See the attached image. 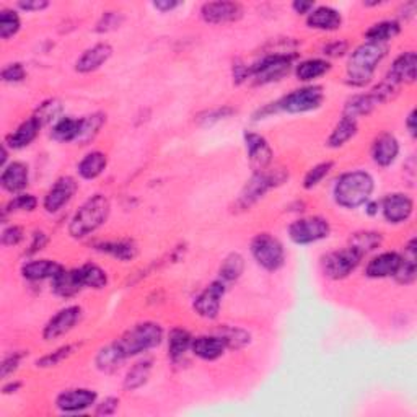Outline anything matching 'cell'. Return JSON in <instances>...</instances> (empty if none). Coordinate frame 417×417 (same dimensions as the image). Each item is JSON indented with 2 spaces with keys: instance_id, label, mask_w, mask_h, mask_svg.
I'll use <instances>...</instances> for the list:
<instances>
[{
  "instance_id": "obj_1",
  "label": "cell",
  "mask_w": 417,
  "mask_h": 417,
  "mask_svg": "<svg viewBox=\"0 0 417 417\" xmlns=\"http://www.w3.org/2000/svg\"><path fill=\"white\" fill-rule=\"evenodd\" d=\"M388 54L387 45L364 42L350 54L348 61V84L350 86H365L372 82L373 74Z\"/></svg>"
},
{
  "instance_id": "obj_2",
  "label": "cell",
  "mask_w": 417,
  "mask_h": 417,
  "mask_svg": "<svg viewBox=\"0 0 417 417\" xmlns=\"http://www.w3.org/2000/svg\"><path fill=\"white\" fill-rule=\"evenodd\" d=\"M375 189V180L370 173L357 170L339 176L334 184V200L344 209H357L364 205Z\"/></svg>"
},
{
  "instance_id": "obj_3",
  "label": "cell",
  "mask_w": 417,
  "mask_h": 417,
  "mask_svg": "<svg viewBox=\"0 0 417 417\" xmlns=\"http://www.w3.org/2000/svg\"><path fill=\"white\" fill-rule=\"evenodd\" d=\"M111 204L105 194H95L80 205L69 224V234L74 238H85L105 224L110 217Z\"/></svg>"
},
{
  "instance_id": "obj_4",
  "label": "cell",
  "mask_w": 417,
  "mask_h": 417,
  "mask_svg": "<svg viewBox=\"0 0 417 417\" xmlns=\"http://www.w3.org/2000/svg\"><path fill=\"white\" fill-rule=\"evenodd\" d=\"M161 339H164V329L160 324L144 321L127 329L121 338L115 341V345L124 359H129V357L144 354V352L160 345Z\"/></svg>"
},
{
  "instance_id": "obj_5",
  "label": "cell",
  "mask_w": 417,
  "mask_h": 417,
  "mask_svg": "<svg viewBox=\"0 0 417 417\" xmlns=\"http://www.w3.org/2000/svg\"><path fill=\"white\" fill-rule=\"evenodd\" d=\"M292 59L294 56H289L285 52H270L264 56L261 61H258L250 69V75L254 79V84L266 85L285 77L290 72Z\"/></svg>"
},
{
  "instance_id": "obj_6",
  "label": "cell",
  "mask_w": 417,
  "mask_h": 417,
  "mask_svg": "<svg viewBox=\"0 0 417 417\" xmlns=\"http://www.w3.org/2000/svg\"><path fill=\"white\" fill-rule=\"evenodd\" d=\"M251 254L259 266L270 273L284 266L285 251L282 243L269 234H259L253 238Z\"/></svg>"
},
{
  "instance_id": "obj_7",
  "label": "cell",
  "mask_w": 417,
  "mask_h": 417,
  "mask_svg": "<svg viewBox=\"0 0 417 417\" xmlns=\"http://www.w3.org/2000/svg\"><path fill=\"white\" fill-rule=\"evenodd\" d=\"M284 180L285 175H280V171H254V175L250 178V181L246 183V186L243 188V191L240 193L236 205L240 209H250L259 199L264 198V194H266L270 188L282 184Z\"/></svg>"
},
{
  "instance_id": "obj_8",
  "label": "cell",
  "mask_w": 417,
  "mask_h": 417,
  "mask_svg": "<svg viewBox=\"0 0 417 417\" xmlns=\"http://www.w3.org/2000/svg\"><path fill=\"white\" fill-rule=\"evenodd\" d=\"M362 254L354 250L352 246L343 248V250H336L328 253L321 259V268L326 278L333 280L345 279L349 274L354 273L362 261Z\"/></svg>"
},
{
  "instance_id": "obj_9",
  "label": "cell",
  "mask_w": 417,
  "mask_h": 417,
  "mask_svg": "<svg viewBox=\"0 0 417 417\" xmlns=\"http://www.w3.org/2000/svg\"><path fill=\"white\" fill-rule=\"evenodd\" d=\"M324 100L321 86H305V88L294 90L292 93L285 95L282 100L275 103L278 110H282L290 115H300L318 110Z\"/></svg>"
},
{
  "instance_id": "obj_10",
  "label": "cell",
  "mask_w": 417,
  "mask_h": 417,
  "mask_svg": "<svg viewBox=\"0 0 417 417\" xmlns=\"http://www.w3.org/2000/svg\"><path fill=\"white\" fill-rule=\"evenodd\" d=\"M331 234L329 222L323 217H305L292 222L289 227L290 240L297 245H312L319 240H324Z\"/></svg>"
},
{
  "instance_id": "obj_11",
  "label": "cell",
  "mask_w": 417,
  "mask_h": 417,
  "mask_svg": "<svg viewBox=\"0 0 417 417\" xmlns=\"http://www.w3.org/2000/svg\"><path fill=\"white\" fill-rule=\"evenodd\" d=\"M227 292V284L222 282V280H214L212 284H209L205 289L200 292L196 297L193 307L199 316L205 319H215L219 316L220 312V303L224 299Z\"/></svg>"
},
{
  "instance_id": "obj_12",
  "label": "cell",
  "mask_w": 417,
  "mask_h": 417,
  "mask_svg": "<svg viewBox=\"0 0 417 417\" xmlns=\"http://www.w3.org/2000/svg\"><path fill=\"white\" fill-rule=\"evenodd\" d=\"M82 308L77 305H70L59 310L42 329V338H45V341H54L67 334L82 319Z\"/></svg>"
},
{
  "instance_id": "obj_13",
  "label": "cell",
  "mask_w": 417,
  "mask_h": 417,
  "mask_svg": "<svg viewBox=\"0 0 417 417\" xmlns=\"http://www.w3.org/2000/svg\"><path fill=\"white\" fill-rule=\"evenodd\" d=\"M200 17L205 23L224 25L234 23L243 17V7L236 2H207L200 8Z\"/></svg>"
},
{
  "instance_id": "obj_14",
  "label": "cell",
  "mask_w": 417,
  "mask_h": 417,
  "mask_svg": "<svg viewBox=\"0 0 417 417\" xmlns=\"http://www.w3.org/2000/svg\"><path fill=\"white\" fill-rule=\"evenodd\" d=\"M414 210V202L408 194L404 193H393L388 194L382 202V212L383 217L389 224H403L409 220Z\"/></svg>"
},
{
  "instance_id": "obj_15",
  "label": "cell",
  "mask_w": 417,
  "mask_h": 417,
  "mask_svg": "<svg viewBox=\"0 0 417 417\" xmlns=\"http://www.w3.org/2000/svg\"><path fill=\"white\" fill-rule=\"evenodd\" d=\"M79 184L72 176H62L52 184V188L47 191L45 198V209L50 214L59 212L64 205L70 202V199L77 193Z\"/></svg>"
},
{
  "instance_id": "obj_16",
  "label": "cell",
  "mask_w": 417,
  "mask_h": 417,
  "mask_svg": "<svg viewBox=\"0 0 417 417\" xmlns=\"http://www.w3.org/2000/svg\"><path fill=\"white\" fill-rule=\"evenodd\" d=\"M96 403V393L88 388H74L62 392L56 399V406L62 413H82Z\"/></svg>"
},
{
  "instance_id": "obj_17",
  "label": "cell",
  "mask_w": 417,
  "mask_h": 417,
  "mask_svg": "<svg viewBox=\"0 0 417 417\" xmlns=\"http://www.w3.org/2000/svg\"><path fill=\"white\" fill-rule=\"evenodd\" d=\"M245 145L248 152V159L253 165L254 171L268 170V166L273 164V149L263 135L256 132H246L245 134Z\"/></svg>"
},
{
  "instance_id": "obj_18",
  "label": "cell",
  "mask_w": 417,
  "mask_h": 417,
  "mask_svg": "<svg viewBox=\"0 0 417 417\" xmlns=\"http://www.w3.org/2000/svg\"><path fill=\"white\" fill-rule=\"evenodd\" d=\"M403 261V256L394 251H387L372 258L365 268V275L370 279L394 278Z\"/></svg>"
},
{
  "instance_id": "obj_19",
  "label": "cell",
  "mask_w": 417,
  "mask_h": 417,
  "mask_svg": "<svg viewBox=\"0 0 417 417\" xmlns=\"http://www.w3.org/2000/svg\"><path fill=\"white\" fill-rule=\"evenodd\" d=\"M416 67H417V56L414 51L399 54V56L394 59L392 67H389L387 80L399 86L403 84H414Z\"/></svg>"
},
{
  "instance_id": "obj_20",
  "label": "cell",
  "mask_w": 417,
  "mask_h": 417,
  "mask_svg": "<svg viewBox=\"0 0 417 417\" xmlns=\"http://www.w3.org/2000/svg\"><path fill=\"white\" fill-rule=\"evenodd\" d=\"M399 155V142L393 134L384 132L373 140L372 159L378 166L387 168L396 161Z\"/></svg>"
},
{
  "instance_id": "obj_21",
  "label": "cell",
  "mask_w": 417,
  "mask_h": 417,
  "mask_svg": "<svg viewBox=\"0 0 417 417\" xmlns=\"http://www.w3.org/2000/svg\"><path fill=\"white\" fill-rule=\"evenodd\" d=\"M113 56V47L108 42H98V45L91 46L90 50H86L82 56L79 57V61L75 62V70L80 74H90L98 70L103 64L110 61Z\"/></svg>"
},
{
  "instance_id": "obj_22",
  "label": "cell",
  "mask_w": 417,
  "mask_h": 417,
  "mask_svg": "<svg viewBox=\"0 0 417 417\" xmlns=\"http://www.w3.org/2000/svg\"><path fill=\"white\" fill-rule=\"evenodd\" d=\"M191 350L194 355L202 360H217L225 354L227 344L219 334L199 336V338H193Z\"/></svg>"
},
{
  "instance_id": "obj_23",
  "label": "cell",
  "mask_w": 417,
  "mask_h": 417,
  "mask_svg": "<svg viewBox=\"0 0 417 417\" xmlns=\"http://www.w3.org/2000/svg\"><path fill=\"white\" fill-rule=\"evenodd\" d=\"M82 289H85V285H84L82 275H80V269L67 270L66 268H64V270H61V273L52 279L54 294L62 297V299L75 297Z\"/></svg>"
},
{
  "instance_id": "obj_24",
  "label": "cell",
  "mask_w": 417,
  "mask_h": 417,
  "mask_svg": "<svg viewBox=\"0 0 417 417\" xmlns=\"http://www.w3.org/2000/svg\"><path fill=\"white\" fill-rule=\"evenodd\" d=\"M30 181V171L28 166L21 161H12V164L4 168L2 176H0V184L5 191L8 193H18L21 189L28 186Z\"/></svg>"
},
{
  "instance_id": "obj_25",
  "label": "cell",
  "mask_w": 417,
  "mask_h": 417,
  "mask_svg": "<svg viewBox=\"0 0 417 417\" xmlns=\"http://www.w3.org/2000/svg\"><path fill=\"white\" fill-rule=\"evenodd\" d=\"M307 25L313 30L321 31H336L343 25V17L338 10L331 7H316L308 13Z\"/></svg>"
},
{
  "instance_id": "obj_26",
  "label": "cell",
  "mask_w": 417,
  "mask_h": 417,
  "mask_svg": "<svg viewBox=\"0 0 417 417\" xmlns=\"http://www.w3.org/2000/svg\"><path fill=\"white\" fill-rule=\"evenodd\" d=\"M64 270L62 264L56 261H51V259H36V261L26 263L23 268H21V274L26 280H31V282H38V280L45 279H54L56 275Z\"/></svg>"
},
{
  "instance_id": "obj_27",
  "label": "cell",
  "mask_w": 417,
  "mask_h": 417,
  "mask_svg": "<svg viewBox=\"0 0 417 417\" xmlns=\"http://www.w3.org/2000/svg\"><path fill=\"white\" fill-rule=\"evenodd\" d=\"M40 131H41V124L31 116L30 119H26L25 122L20 124L17 131L7 135V139H5V145L13 150L28 147V145L38 137Z\"/></svg>"
},
{
  "instance_id": "obj_28",
  "label": "cell",
  "mask_w": 417,
  "mask_h": 417,
  "mask_svg": "<svg viewBox=\"0 0 417 417\" xmlns=\"http://www.w3.org/2000/svg\"><path fill=\"white\" fill-rule=\"evenodd\" d=\"M95 250L100 253H106L110 256L119 259V261L127 263L139 254V248L132 240H118V241H103L95 245Z\"/></svg>"
},
{
  "instance_id": "obj_29",
  "label": "cell",
  "mask_w": 417,
  "mask_h": 417,
  "mask_svg": "<svg viewBox=\"0 0 417 417\" xmlns=\"http://www.w3.org/2000/svg\"><path fill=\"white\" fill-rule=\"evenodd\" d=\"M380 105V101L377 100V96L372 93H367V95H355L345 101V106H344V115L343 116H348L355 119L359 116H367L370 115V113L375 110V108Z\"/></svg>"
},
{
  "instance_id": "obj_30",
  "label": "cell",
  "mask_w": 417,
  "mask_h": 417,
  "mask_svg": "<svg viewBox=\"0 0 417 417\" xmlns=\"http://www.w3.org/2000/svg\"><path fill=\"white\" fill-rule=\"evenodd\" d=\"M106 166H108L106 155L103 154V152L95 150V152H90V154H86L84 159L80 160L77 171L84 180H95V178H98L101 173L106 170Z\"/></svg>"
},
{
  "instance_id": "obj_31",
  "label": "cell",
  "mask_w": 417,
  "mask_h": 417,
  "mask_svg": "<svg viewBox=\"0 0 417 417\" xmlns=\"http://www.w3.org/2000/svg\"><path fill=\"white\" fill-rule=\"evenodd\" d=\"M82 127V119H74L70 116L61 118L54 124L51 137L57 142H77Z\"/></svg>"
},
{
  "instance_id": "obj_32",
  "label": "cell",
  "mask_w": 417,
  "mask_h": 417,
  "mask_svg": "<svg viewBox=\"0 0 417 417\" xmlns=\"http://www.w3.org/2000/svg\"><path fill=\"white\" fill-rule=\"evenodd\" d=\"M357 134V121L352 118L343 116V119L336 124L333 132L329 134L328 137V147L331 149H339L343 147L344 144H348L349 140Z\"/></svg>"
},
{
  "instance_id": "obj_33",
  "label": "cell",
  "mask_w": 417,
  "mask_h": 417,
  "mask_svg": "<svg viewBox=\"0 0 417 417\" xmlns=\"http://www.w3.org/2000/svg\"><path fill=\"white\" fill-rule=\"evenodd\" d=\"M401 33V26L398 21L384 20L380 23H375L365 31V38L368 42H378V45H387V41L393 40Z\"/></svg>"
},
{
  "instance_id": "obj_34",
  "label": "cell",
  "mask_w": 417,
  "mask_h": 417,
  "mask_svg": "<svg viewBox=\"0 0 417 417\" xmlns=\"http://www.w3.org/2000/svg\"><path fill=\"white\" fill-rule=\"evenodd\" d=\"M329 69H331V64L324 59H307L297 66L295 74L300 82H312V80L323 77L324 74L329 72Z\"/></svg>"
},
{
  "instance_id": "obj_35",
  "label": "cell",
  "mask_w": 417,
  "mask_h": 417,
  "mask_svg": "<svg viewBox=\"0 0 417 417\" xmlns=\"http://www.w3.org/2000/svg\"><path fill=\"white\" fill-rule=\"evenodd\" d=\"M191 344H193V336L189 334L186 329L183 328L171 329L170 336H168V355H170L173 360L181 359V357L191 349Z\"/></svg>"
},
{
  "instance_id": "obj_36",
  "label": "cell",
  "mask_w": 417,
  "mask_h": 417,
  "mask_svg": "<svg viewBox=\"0 0 417 417\" xmlns=\"http://www.w3.org/2000/svg\"><path fill=\"white\" fill-rule=\"evenodd\" d=\"M243 270H245V258L240 253H230L229 256L224 259L219 270V279L222 282L229 284L235 282L241 278Z\"/></svg>"
},
{
  "instance_id": "obj_37",
  "label": "cell",
  "mask_w": 417,
  "mask_h": 417,
  "mask_svg": "<svg viewBox=\"0 0 417 417\" xmlns=\"http://www.w3.org/2000/svg\"><path fill=\"white\" fill-rule=\"evenodd\" d=\"M383 243V236L378 232H357L350 236V245L354 250L359 251L362 256L378 250Z\"/></svg>"
},
{
  "instance_id": "obj_38",
  "label": "cell",
  "mask_w": 417,
  "mask_h": 417,
  "mask_svg": "<svg viewBox=\"0 0 417 417\" xmlns=\"http://www.w3.org/2000/svg\"><path fill=\"white\" fill-rule=\"evenodd\" d=\"M105 122H106V116L103 115V113H93V115L82 118V127H80V135L77 139V144L86 145L90 140H93L101 131V127L105 126Z\"/></svg>"
},
{
  "instance_id": "obj_39",
  "label": "cell",
  "mask_w": 417,
  "mask_h": 417,
  "mask_svg": "<svg viewBox=\"0 0 417 417\" xmlns=\"http://www.w3.org/2000/svg\"><path fill=\"white\" fill-rule=\"evenodd\" d=\"M152 372V360H140L135 364L131 370L127 372L126 378H124V388L127 392H134V389H139L147 383L149 377Z\"/></svg>"
},
{
  "instance_id": "obj_40",
  "label": "cell",
  "mask_w": 417,
  "mask_h": 417,
  "mask_svg": "<svg viewBox=\"0 0 417 417\" xmlns=\"http://www.w3.org/2000/svg\"><path fill=\"white\" fill-rule=\"evenodd\" d=\"M126 360L124 357L119 354V350L116 349L115 343L106 345V348L100 349L98 354H96V359H95V364L96 368L105 373H111L119 368V365L122 364V362Z\"/></svg>"
},
{
  "instance_id": "obj_41",
  "label": "cell",
  "mask_w": 417,
  "mask_h": 417,
  "mask_svg": "<svg viewBox=\"0 0 417 417\" xmlns=\"http://www.w3.org/2000/svg\"><path fill=\"white\" fill-rule=\"evenodd\" d=\"M79 269H80V275H82L85 287H88V289H96V290L105 289L108 284L106 270H103L100 266H96V264H91V263H86Z\"/></svg>"
},
{
  "instance_id": "obj_42",
  "label": "cell",
  "mask_w": 417,
  "mask_h": 417,
  "mask_svg": "<svg viewBox=\"0 0 417 417\" xmlns=\"http://www.w3.org/2000/svg\"><path fill=\"white\" fill-rule=\"evenodd\" d=\"M219 336L225 341L227 349H243L251 343V334L246 329L235 326H224L219 331Z\"/></svg>"
},
{
  "instance_id": "obj_43",
  "label": "cell",
  "mask_w": 417,
  "mask_h": 417,
  "mask_svg": "<svg viewBox=\"0 0 417 417\" xmlns=\"http://www.w3.org/2000/svg\"><path fill=\"white\" fill-rule=\"evenodd\" d=\"M61 113H62L61 101L47 100L38 106L33 118L41 124V127H45L51 122H57L59 119H61Z\"/></svg>"
},
{
  "instance_id": "obj_44",
  "label": "cell",
  "mask_w": 417,
  "mask_h": 417,
  "mask_svg": "<svg viewBox=\"0 0 417 417\" xmlns=\"http://www.w3.org/2000/svg\"><path fill=\"white\" fill-rule=\"evenodd\" d=\"M20 26L21 21L15 10H2L0 12V38L2 40H8V38L17 35Z\"/></svg>"
},
{
  "instance_id": "obj_45",
  "label": "cell",
  "mask_w": 417,
  "mask_h": 417,
  "mask_svg": "<svg viewBox=\"0 0 417 417\" xmlns=\"http://www.w3.org/2000/svg\"><path fill=\"white\" fill-rule=\"evenodd\" d=\"M77 348L79 345H75V344H67V345H64V348H59L57 350L51 352V354H47L45 357H41V359H38L36 367H40V368L56 367V365L61 364L62 360H66L67 357L72 355Z\"/></svg>"
},
{
  "instance_id": "obj_46",
  "label": "cell",
  "mask_w": 417,
  "mask_h": 417,
  "mask_svg": "<svg viewBox=\"0 0 417 417\" xmlns=\"http://www.w3.org/2000/svg\"><path fill=\"white\" fill-rule=\"evenodd\" d=\"M333 166H334L333 161H323V164H318L313 166L312 170L307 173L305 180H303V188L305 189L316 188L318 184L329 175V171L333 170Z\"/></svg>"
},
{
  "instance_id": "obj_47",
  "label": "cell",
  "mask_w": 417,
  "mask_h": 417,
  "mask_svg": "<svg viewBox=\"0 0 417 417\" xmlns=\"http://www.w3.org/2000/svg\"><path fill=\"white\" fill-rule=\"evenodd\" d=\"M38 205V199L33 194H20L15 199L10 200L7 207L4 209V215L8 212H33Z\"/></svg>"
},
{
  "instance_id": "obj_48",
  "label": "cell",
  "mask_w": 417,
  "mask_h": 417,
  "mask_svg": "<svg viewBox=\"0 0 417 417\" xmlns=\"http://www.w3.org/2000/svg\"><path fill=\"white\" fill-rule=\"evenodd\" d=\"M394 279L399 284H413L416 280V256H408L403 258L401 261V266L398 269V273L394 274Z\"/></svg>"
},
{
  "instance_id": "obj_49",
  "label": "cell",
  "mask_w": 417,
  "mask_h": 417,
  "mask_svg": "<svg viewBox=\"0 0 417 417\" xmlns=\"http://www.w3.org/2000/svg\"><path fill=\"white\" fill-rule=\"evenodd\" d=\"M122 20L124 17L119 12H105L98 23H96V33H110V31L121 26Z\"/></svg>"
},
{
  "instance_id": "obj_50",
  "label": "cell",
  "mask_w": 417,
  "mask_h": 417,
  "mask_svg": "<svg viewBox=\"0 0 417 417\" xmlns=\"http://www.w3.org/2000/svg\"><path fill=\"white\" fill-rule=\"evenodd\" d=\"M23 352H10V354L5 357L2 365H0V377L8 378L12 373L17 370L21 359H23Z\"/></svg>"
},
{
  "instance_id": "obj_51",
  "label": "cell",
  "mask_w": 417,
  "mask_h": 417,
  "mask_svg": "<svg viewBox=\"0 0 417 417\" xmlns=\"http://www.w3.org/2000/svg\"><path fill=\"white\" fill-rule=\"evenodd\" d=\"M25 77H26L25 69L18 62L8 64V66L4 67L2 70V80L5 84H17V82H21Z\"/></svg>"
},
{
  "instance_id": "obj_52",
  "label": "cell",
  "mask_w": 417,
  "mask_h": 417,
  "mask_svg": "<svg viewBox=\"0 0 417 417\" xmlns=\"http://www.w3.org/2000/svg\"><path fill=\"white\" fill-rule=\"evenodd\" d=\"M25 234L23 229L18 225H10L2 232V245L4 246H17L18 243L23 241Z\"/></svg>"
},
{
  "instance_id": "obj_53",
  "label": "cell",
  "mask_w": 417,
  "mask_h": 417,
  "mask_svg": "<svg viewBox=\"0 0 417 417\" xmlns=\"http://www.w3.org/2000/svg\"><path fill=\"white\" fill-rule=\"evenodd\" d=\"M118 408H119V399L110 396V398L103 399L100 404H96L95 414L96 416H113L118 411Z\"/></svg>"
},
{
  "instance_id": "obj_54",
  "label": "cell",
  "mask_w": 417,
  "mask_h": 417,
  "mask_svg": "<svg viewBox=\"0 0 417 417\" xmlns=\"http://www.w3.org/2000/svg\"><path fill=\"white\" fill-rule=\"evenodd\" d=\"M18 7L25 12H41V10L50 7V2L46 0H21L18 2Z\"/></svg>"
},
{
  "instance_id": "obj_55",
  "label": "cell",
  "mask_w": 417,
  "mask_h": 417,
  "mask_svg": "<svg viewBox=\"0 0 417 417\" xmlns=\"http://www.w3.org/2000/svg\"><path fill=\"white\" fill-rule=\"evenodd\" d=\"M348 47L349 46L345 41H334L324 47V54L329 57H341L344 56V52H348Z\"/></svg>"
},
{
  "instance_id": "obj_56",
  "label": "cell",
  "mask_w": 417,
  "mask_h": 417,
  "mask_svg": "<svg viewBox=\"0 0 417 417\" xmlns=\"http://www.w3.org/2000/svg\"><path fill=\"white\" fill-rule=\"evenodd\" d=\"M232 113H234V110H232V108H222V110L207 113V118H204V121H205V124H210V122H214V121H220V119L229 118L232 115Z\"/></svg>"
},
{
  "instance_id": "obj_57",
  "label": "cell",
  "mask_w": 417,
  "mask_h": 417,
  "mask_svg": "<svg viewBox=\"0 0 417 417\" xmlns=\"http://www.w3.org/2000/svg\"><path fill=\"white\" fill-rule=\"evenodd\" d=\"M248 75H250V69H248L245 64H240V61H236L234 64V77L236 80V84H240L245 79H248Z\"/></svg>"
},
{
  "instance_id": "obj_58",
  "label": "cell",
  "mask_w": 417,
  "mask_h": 417,
  "mask_svg": "<svg viewBox=\"0 0 417 417\" xmlns=\"http://www.w3.org/2000/svg\"><path fill=\"white\" fill-rule=\"evenodd\" d=\"M46 241H47V236L42 234V232H36L35 236H33V243H31V250L28 251L30 254L31 253H36V251H41L42 248L46 246Z\"/></svg>"
},
{
  "instance_id": "obj_59",
  "label": "cell",
  "mask_w": 417,
  "mask_h": 417,
  "mask_svg": "<svg viewBox=\"0 0 417 417\" xmlns=\"http://www.w3.org/2000/svg\"><path fill=\"white\" fill-rule=\"evenodd\" d=\"M292 8L295 10V13L305 15V13H310L312 10L315 8V2H303V0H295V2L292 4Z\"/></svg>"
},
{
  "instance_id": "obj_60",
  "label": "cell",
  "mask_w": 417,
  "mask_h": 417,
  "mask_svg": "<svg viewBox=\"0 0 417 417\" xmlns=\"http://www.w3.org/2000/svg\"><path fill=\"white\" fill-rule=\"evenodd\" d=\"M180 2H173V0H160V2H154V7L160 12H170V10H175L180 7Z\"/></svg>"
},
{
  "instance_id": "obj_61",
  "label": "cell",
  "mask_w": 417,
  "mask_h": 417,
  "mask_svg": "<svg viewBox=\"0 0 417 417\" xmlns=\"http://www.w3.org/2000/svg\"><path fill=\"white\" fill-rule=\"evenodd\" d=\"M406 127H408V131H409V134L413 135V137H416V110H413L409 113V116H408V119H406Z\"/></svg>"
},
{
  "instance_id": "obj_62",
  "label": "cell",
  "mask_w": 417,
  "mask_h": 417,
  "mask_svg": "<svg viewBox=\"0 0 417 417\" xmlns=\"http://www.w3.org/2000/svg\"><path fill=\"white\" fill-rule=\"evenodd\" d=\"M378 210H380V204L375 202V200H367V202H365V212L368 215H377Z\"/></svg>"
},
{
  "instance_id": "obj_63",
  "label": "cell",
  "mask_w": 417,
  "mask_h": 417,
  "mask_svg": "<svg viewBox=\"0 0 417 417\" xmlns=\"http://www.w3.org/2000/svg\"><path fill=\"white\" fill-rule=\"evenodd\" d=\"M20 387H21V383H20V382H10V383H7V384H5V387H4V393H5V394L15 393V392H18Z\"/></svg>"
}]
</instances>
